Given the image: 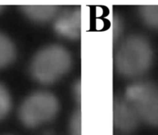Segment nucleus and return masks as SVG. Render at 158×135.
I'll list each match as a JSON object with an SVG mask.
<instances>
[{
    "label": "nucleus",
    "instance_id": "f257e3e1",
    "mask_svg": "<svg viewBox=\"0 0 158 135\" xmlns=\"http://www.w3.org/2000/svg\"><path fill=\"white\" fill-rule=\"evenodd\" d=\"M153 52L148 39L133 35L123 42L115 57V66L119 73L127 78H137L151 67Z\"/></svg>",
    "mask_w": 158,
    "mask_h": 135
},
{
    "label": "nucleus",
    "instance_id": "f03ea898",
    "mask_svg": "<svg viewBox=\"0 0 158 135\" xmlns=\"http://www.w3.org/2000/svg\"><path fill=\"white\" fill-rule=\"evenodd\" d=\"M71 63V54L64 47L51 45L40 50L32 59L30 75L38 83L51 84L69 71Z\"/></svg>",
    "mask_w": 158,
    "mask_h": 135
},
{
    "label": "nucleus",
    "instance_id": "7ed1b4c3",
    "mask_svg": "<svg viewBox=\"0 0 158 135\" xmlns=\"http://www.w3.org/2000/svg\"><path fill=\"white\" fill-rule=\"evenodd\" d=\"M59 101L52 93L38 91L30 94L21 104L19 118L29 128L37 127L52 121L59 111Z\"/></svg>",
    "mask_w": 158,
    "mask_h": 135
},
{
    "label": "nucleus",
    "instance_id": "20e7f679",
    "mask_svg": "<svg viewBox=\"0 0 158 135\" xmlns=\"http://www.w3.org/2000/svg\"><path fill=\"white\" fill-rule=\"evenodd\" d=\"M124 97L133 106L140 121L158 127V85L138 81L127 87Z\"/></svg>",
    "mask_w": 158,
    "mask_h": 135
},
{
    "label": "nucleus",
    "instance_id": "39448f33",
    "mask_svg": "<svg viewBox=\"0 0 158 135\" xmlns=\"http://www.w3.org/2000/svg\"><path fill=\"white\" fill-rule=\"evenodd\" d=\"M140 122L137 112L124 96L114 99L113 124L115 128L129 133L136 130Z\"/></svg>",
    "mask_w": 158,
    "mask_h": 135
},
{
    "label": "nucleus",
    "instance_id": "423d86ee",
    "mask_svg": "<svg viewBox=\"0 0 158 135\" xmlns=\"http://www.w3.org/2000/svg\"><path fill=\"white\" fill-rule=\"evenodd\" d=\"M54 31L64 38L77 39L81 33V12L79 8L71 9L60 13L55 18Z\"/></svg>",
    "mask_w": 158,
    "mask_h": 135
},
{
    "label": "nucleus",
    "instance_id": "0eeeda50",
    "mask_svg": "<svg viewBox=\"0 0 158 135\" xmlns=\"http://www.w3.org/2000/svg\"><path fill=\"white\" fill-rule=\"evenodd\" d=\"M23 13L31 20L37 22H45L57 17L59 14L57 6H21Z\"/></svg>",
    "mask_w": 158,
    "mask_h": 135
},
{
    "label": "nucleus",
    "instance_id": "6e6552de",
    "mask_svg": "<svg viewBox=\"0 0 158 135\" xmlns=\"http://www.w3.org/2000/svg\"><path fill=\"white\" fill-rule=\"evenodd\" d=\"M16 48L11 39L0 33V68L9 66L16 58Z\"/></svg>",
    "mask_w": 158,
    "mask_h": 135
},
{
    "label": "nucleus",
    "instance_id": "1a4fd4ad",
    "mask_svg": "<svg viewBox=\"0 0 158 135\" xmlns=\"http://www.w3.org/2000/svg\"><path fill=\"white\" fill-rule=\"evenodd\" d=\"M139 15L149 27L158 30V5H144L139 9Z\"/></svg>",
    "mask_w": 158,
    "mask_h": 135
},
{
    "label": "nucleus",
    "instance_id": "9d476101",
    "mask_svg": "<svg viewBox=\"0 0 158 135\" xmlns=\"http://www.w3.org/2000/svg\"><path fill=\"white\" fill-rule=\"evenodd\" d=\"M11 107L12 100L8 89L0 83V120L10 113Z\"/></svg>",
    "mask_w": 158,
    "mask_h": 135
},
{
    "label": "nucleus",
    "instance_id": "9b49d317",
    "mask_svg": "<svg viewBox=\"0 0 158 135\" xmlns=\"http://www.w3.org/2000/svg\"><path fill=\"white\" fill-rule=\"evenodd\" d=\"M69 135H81V113L80 110L71 115L68 125Z\"/></svg>",
    "mask_w": 158,
    "mask_h": 135
},
{
    "label": "nucleus",
    "instance_id": "f8f14e48",
    "mask_svg": "<svg viewBox=\"0 0 158 135\" xmlns=\"http://www.w3.org/2000/svg\"><path fill=\"white\" fill-rule=\"evenodd\" d=\"M113 19H112V33H113V39L115 40V39L119 36L120 33H122V22L121 20L118 19L117 16H113Z\"/></svg>",
    "mask_w": 158,
    "mask_h": 135
},
{
    "label": "nucleus",
    "instance_id": "ddd939ff",
    "mask_svg": "<svg viewBox=\"0 0 158 135\" xmlns=\"http://www.w3.org/2000/svg\"><path fill=\"white\" fill-rule=\"evenodd\" d=\"M72 92L74 101H75L77 104H81V82L77 81L74 83V86H73Z\"/></svg>",
    "mask_w": 158,
    "mask_h": 135
},
{
    "label": "nucleus",
    "instance_id": "4468645a",
    "mask_svg": "<svg viewBox=\"0 0 158 135\" xmlns=\"http://www.w3.org/2000/svg\"><path fill=\"white\" fill-rule=\"evenodd\" d=\"M3 8H4L3 6H1V5H0V13H1V12H2V10H3Z\"/></svg>",
    "mask_w": 158,
    "mask_h": 135
}]
</instances>
